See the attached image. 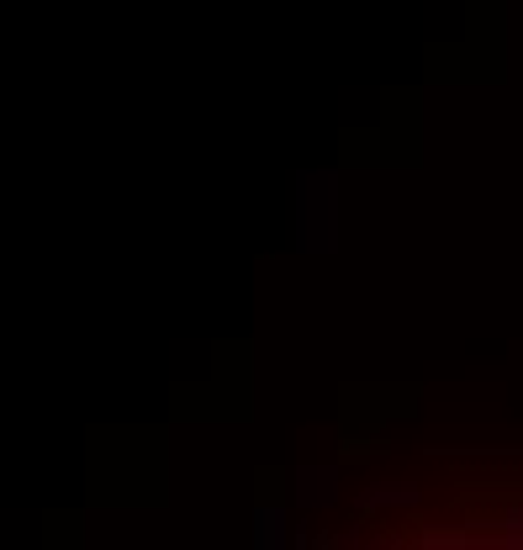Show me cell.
Returning a JSON list of instances; mask_svg holds the SVG:
<instances>
[{
	"instance_id": "obj_3",
	"label": "cell",
	"mask_w": 523,
	"mask_h": 550,
	"mask_svg": "<svg viewBox=\"0 0 523 550\" xmlns=\"http://www.w3.org/2000/svg\"><path fill=\"white\" fill-rule=\"evenodd\" d=\"M397 503H418V492L413 487H391V482L360 492V508H397Z\"/></svg>"
},
{
	"instance_id": "obj_2",
	"label": "cell",
	"mask_w": 523,
	"mask_h": 550,
	"mask_svg": "<svg viewBox=\"0 0 523 550\" xmlns=\"http://www.w3.org/2000/svg\"><path fill=\"white\" fill-rule=\"evenodd\" d=\"M339 498V471L333 466H302L296 471V503L302 508H328Z\"/></svg>"
},
{
	"instance_id": "obj_1",
	"label": "cell",
	"mask_w": 523,
	"mask_h": 550,
	"mask_svg": "<svg viewBox=\"0 0 523 550\" xmlns=\"http://www.w3.org/2000/svg\"><path fill=\"white\" fill-rule=\"evenodd\" d=\"M296 233H302V249H333V175H302Z\"/></svg>"
},
{
	"instance_id": "obj_4",
	"label": "cell",
	"mask_w": 523,
	"mask_h": 550,
	"mask_svg": "<svg viewBox=\"0 0 523 550\" xmlns=\"http://www.w3.org/2000/svg\"><path fill=\"white\" fill-rule=\"evenodd\" d=\"M492 529H497V545H523V503H513V508H502L497 519H492Z\"/></svg>"
}]
</instances>
